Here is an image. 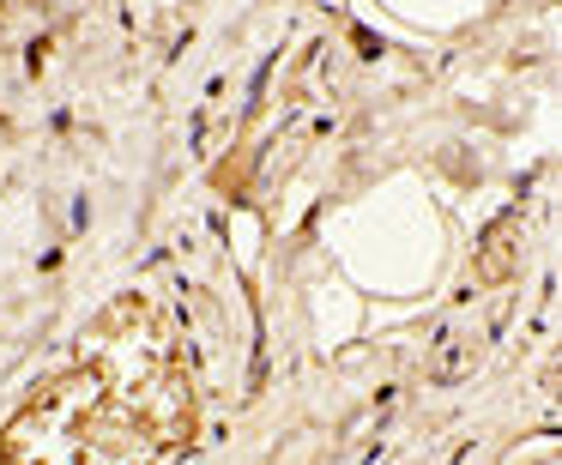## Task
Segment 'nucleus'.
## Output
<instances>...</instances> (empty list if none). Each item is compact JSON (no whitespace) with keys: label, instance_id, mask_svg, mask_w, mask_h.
I'll return each instance as SVG.
<instances>
[{"label":"nucleus","instance_id":"obj_1","mask_svg":"<svg viewBox=\"0 0 562 465\" xmlns=\"http://www.w3.org/2000/svg\"><path fill=\"white\" fill-rule=\"evenodd\" d=\"M194 435V381L151 296L110 303L67 368L0 429V465H164Z\"/></svg>","mask_w":562,"mask_h":465}]
</instances>
